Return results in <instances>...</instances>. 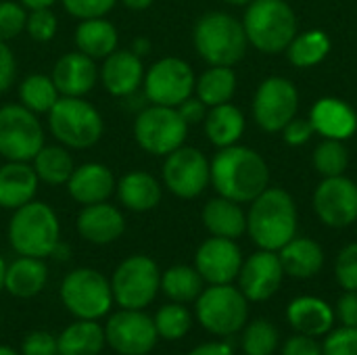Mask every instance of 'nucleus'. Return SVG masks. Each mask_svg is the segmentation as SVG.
<instances>
[{"instance_id": "4468645a", "label": "nucleus", "mask_w": 357, "mask_h": 355, "mask_svg": "<svg viewBox=\"0 0 357 355\" xmlns=\"http://www.w3.org/2000/svg\"><path fill=\"white\" fill-rule=\"evenodd\" d=\"M105 341L119 355H149L157 345L155 322L144 310H119L107 318Z\"/></svg>"}, {"instance_id": "39448f33", "label": "nucleus", "mask_w": 357, "mask_h": 355, "mask_svg": "<svg viewBox=\"0 0 357 355\" xmlns=\"http://www.w3.org/2000/svg\"><path fill=\"white\" fill-rule=\"evenodd\" d=\"M192 42L199 56L209 65L232 67L245 56L249 40L238 19L222 10H211L199 17Z\"/></svg>"}, {"instance_id": "c85d7f7f", "label": "nucleus", "mask_w": 357, "mask_h": 355, "mask_svg": "<svg viewBox=\"0 0 357 355\" xmlns=\"http://www.w3.org/2000/svg\"><path fill=\"white\" fill-rule=\"evenodd\" d=\"M284 276L307 280L320 274L324 266V251L322 247L312 239H291L280 251H278Z\"/></svg>"}, {"instance_id": "2f4dec72", "label": "nucleus", "mask_w": 357, "mask_h": 355, "mask_svg": "<svg viewBox=\"0 0 357 355\" xmlns=\"http://www.w3.org/2000/svg\"><path fill=\"white\" fill-rule=\"evenodd\" d=\"M203 123H205V134H207L209 142L215 144L218 149L236 144V140L245 132V117L230 103L209 107Z\"/></svg>"}, {"instance_id": "8fccbe9b", "label": "nucleus", "mask_w": 357, "mask_h": 355, "mask_svg": "<svg viewBox=\"0 0 357 355\" xmlns=\"http://www.w3.org/2000/svg\"><path fill=\"white\" fill-rule=\"evenodd\" d=\"M335 318L341 326H357V291H345L337 299Z\"/></svg>"}, {"instance_id": "3c124183", "label": "nucleus", "mask_w": 357, "mask_h": 355, "mask_svg": "<svg viewBox=\"0 0 357 355\" xmlns=\"http://www.w3.org/2000/svg\"><path fill=\"white\" fill-rule=\"evenodd\" d=\"M282 132H284V140H287V144H293V146H299V144H305L310 138H312V134H314V126H312V121L310 119H291L284 128H282Z\"/></svg>"}, {"instance_id": "79ce46f5", "label": "nucleus", "mask_w": 357, "mask_h": 355, "mask_svg": "<svg viewBox=\"0 0 357 355\" xmlns=\"http://www.w3.org/2000/svg\"><path fill=\"white\" fill-rule=\"evenodd\" d=\"M27 8L17 0H0V42L15 40L21 31H25Z\"/></svg>"}, {"instance_id": "393cba45", "label": "nucleus", "mask_w": 357, "mask_h": 355, "mask_svg": "<svg viewBox=\"0 0 357 355\" xmlns=\"http://www.w3.org/2000/svg\"><path fill=\"white\" fill-rule=\"evenodd\" d=\"M40 180L27 161H6L0 165V209L15 211L36 199Z\"/></svg>"}, {"instance_id": "ea45409f", "label": "nucleus", "mask_w": 357, "mask_h": 355, "mask_svg": "<svg viewBox=\"0 0 357 355\" xmlns=\"http://www.w3.org/2000/svg\"><path fill=\"white\" fill-rule=\"evenodd\" d=\"M347 161H349V155H347V149L343 146L341 140L326 138L314 153V165L324 178L343 176Z\"/></svg>"}, {"instance_id": "72a5a7b5", "label": "nucleus", "mask_w": 357, "mask_h": 355, "mask_svg": "<svg viewBox=\"0 0 357 355\" xmlns=\"http://www.w3.org/2000/svg\"><path fill=\"white\" fill-rule=\"evenodd\" d=\"M205 280L195 266H172L161 272V291L174 303H195L203 293Z\"/></svg>"}, {"instance_id": "6e6d98bb", "label": "nucleus", "mask_w": 357, "mask_h": 355, "mask_svg": "<svg viewBox=\"0 0 357 355\" xmlns=\"http://www.w3.org/2000/svg\"><path fill=\"white\" fill-rule=\"evenodd\" d=\"M121 2V6H126L128 10H146L153 6L155 0H117Z\"/></svg>"}, {"instance_id": "de8ad7c7", "label": "nucleus", "mask_w": 357, "mask_h": 355, "mask_svg": "<svg viewBox=\"0 0 357 355\" xmlns=\"http://www.w3.org/2000/svg\"><path fill=\"white\" fill-rule=\"evenodd\" d=\"M278 352H280V355H324L322 343H318V339L307 337V335H299V333L289 337L280 345Z\"/></svg>"}, {"instance_id": "a18cd8bd", "label": "nucleus", "mask_w": 357, "mask_h": 355, "mask_svg": "<svg viewBox=\"0 0 357 355\" xmlns=\"http://www.w3.org/2000/svg\"><path fill=\"white\" fill-rule=\"evenodd\" d=\"M63 8L67 15H71L73 19H98V17H107L117 0H61Z\"/></svg>"}, {"instance_id": "13d9d810", "label": "nucleus", "mask_w": 357, "mask_h": 355, "mask_svg": "<svg viewBox=\"0 0 357 355\" xmlns=\"http://www.w3.org/2000/svg\"><path fill=\"white\" fill-rule=\"evenodd\" d=\"M4 274H6V262L0 255V291H4Z\"/></svg>"}, {"instance_id": "58836bf2", "label": "nucleus", "mask_w": 357, "mask_h": 355, "mask_svg": "<svg viewBox=\"0 0 357 355\" xmlns=\"http://www.w3.org/2000/svg\"><path fill=\"white\" fill-rule=\"evenodd\" d=\"M153 322H155L159 339L180 341L192 328V314L188 312V308L184 303L169 301L157 310V314L153 316Z\"/></svg>"}, {"instance_id": "f03ea898", "label": "nucleus", "mask_w": 357, "mask_h": 355, "mask_svg": "<svg viewBox=\"0 0 357 355\" xmlns=\"http://www.w3.org/2000/svg\"><path fill=\"white\" fill-rule=\"evenodd\" d=\"M247 232L259 249L280 251L297 234V207L293 197L282 188H266L251 201Z\"/></svg>"}, {"instance_id": "09e8293b", "label": "nucleus", "mask_w": 357, "mask_h": 355, "mask_svg": "<svg viewBox=\"0 0 357 355\" xmlns=\"http://www.w3.org/2000/svg\"><path fill=\"white\" fill-rule=\"evenodd\" d=\"M17 80V59L6 42H0V94L8 92Z\"/></svg>"}, {"instance_id": "aec40b11", "label": "nucleus", "mask_w": 357, "mask_h": 355, "mask_svg": "<svg viewBox=\"0 0 357 355\" xmlns=\"http://www.w3.org/2000/svg\"><path fill=\"white\" fill-rule=\"evenodd\" d=\"M75 230L79 239L90 245H111L119 241L126 232V218L121 209L113 203L102 201L94 205H84L75 218Z\"/></svg>"}, {"instance_id": "2eb2a0df", "label": "nucleus", "mask_w": 357, "mask_h": 355, "mask_svg": "<svg viewBox=\"0 0 357 355\" xmlns=\"http://www.w3.org/2000/svg\"><path fill=\"white\" fill-rule=\"evenodd\" d=\"M299 94L293 82L284 77H268L255 92L253 115L259 128L266 132L282 130L297 113Z\"/></svg>"}, {"instance_id": "9b49d317", "label": "nucleus", "mask_w": 357, "mask_h": 355, "mask_svg": "<svg viewBox=\"0 0 357 355\" xmlns=\"http://www.w3.org/2000/svg\"><path fill=\"white\" fill-rule=\"evenodd\" d=\"M44 144V128L36 113L21 103L0 107V157L4 161L31 163Z\"/></svg>"}, {"instance_id": "5fc2aeb1", "label": "nucleus", "mask_w": 357, "mask_h": 355, "mask_svg": "<svg viewBox=\"0 0 357 355\" xmlns=\"http://www.w3.org/2000/svg\"><path fill=\"white\" fill-rule=\"evenodd\" d=\"M151 48H153L151 40H149V38H144V36H138V38L132 42V48H130V50H132V52H136L140 59H144V56L151 52Z\"/></svg>"}, {"instance_id": "37998d69", "label": "nucleus", "mask_w": 357, "mask_h": 355, "mask_svg": "<svg viewBox=\"0 0 357 355\" xmlns=\"http://www.w3.org/2000/svg\"><path fill=\"white\" fill-rule=\"evenodd\" d=\"M335 278L343 291H357V243L343 247L335 262Z\"/></svg>"}, {"instance_id": "6e6552de", "label": "nucleus", "mask_w": 357, "mask_h": 355, "mask_svg": "<svg viewBox=\"0 0 357 355\" xmlns=\"http://www.w3.org/2000/svg\"><path fill=\"white\" fill-rule=\"evenodd\" d=\"M59 297L75 320H100L115 303L111 280L94 268L71 270L59 287Z\"/></svg>"}, {"instance_id": "49530a36", "label": "nucleus", "mask_w": 357, "mask_h": 355, "mask_svg": "<svg viewBox=\"0 0 357 355\" xmlns=\"http://www.w3.org/2000/svg\"><path fill=\"white\" fill-rule=\"evenodd\" d=\"M21 355H59L56 337L46 331H31L21 341Z\"/></svg>"}, {"instance_id": "a19ab883", "label": "nucleus", "mask_w": 357, "mask_h": 355, "mask_svg": "<svg viewBox=\"0 0 357 355\" xmlns=\"http://www.w3.org/2000/svg\"><path fill=\"white\" fill-rule=\"evenodd\" d=\"M25 31L33 42L46 44L54 40L59 31V19L52 13V8H33L27 10V21H25Z\"/></svg>"}, {"instance_id": "f8f14e48", "label": "nucleus", "mask_w": 357, "mask_h": 355, "mask_svg": "<svg viewBox=\"0 0 357 355\" xmlns=\"http://www.w3.org/2000/svg\"><path fill=\"white\" fill-rule=\"evenodd\" d=\"M195 71L178 56H163L144 71L142 94L149 105L178 107L195 92Z\"/></svg>"}, {"instance_id": "4c0bfd02", "label": "nucleus", "mask_w": 357, "mask_h": 355, "mask_svg": "<svg viewBox=\"0 0 357 355\" xmlns=\"http://www.w3.org/2000/svg\"><path fill=\"white\" fill-rule=\"evenodd\" d=\"M241 347L245 355H274L280 349V335L276 324L266 318L247 322L243 328Z\"/></svg>"}, {"instance_id": "f257e3e1", "label": "nucleus", "mask_w": 357, "mask_h": 355, "mask_svg": "<svg viewBox=\"0 0 357 355\" xmlns=\"http://www.w3.org/2000/svg\"><path fill=\"white\" fill-rule=\"evenodd\" d=\"M209 167L211 184L218 195L234 203H251L268 188V165L253 149L236 144L224 146L213 157Z\"/></svg>"}, {"instance_id": "ddd939ff", "label": "nucleus", "mask_w": 357, "mask_h": 355, "mask_svg": "<svg viewBox=\"0 0 357 355\" xmlns=\"http://www.w3.org/2000/svg\"><path fill=\"white\" fill-rule=\"evenodd\" d=\"M161 184L178 199H197L211 182L207 157L195 146H180L169 153L161 167Z\"/></svg>"}, {"instance_id": "7c9ffc66", "label": "nucleus", "mask_w": 357, "mask_h": 355, "mask_svg": "<svg viewBox=\"0 0 357 355\" xmlns=\"http://www.w3.org/2000/svg\"><path fill=\"white\" fill-rule=\"evenodd\" d=\"M105 345V328L98 320H75L56 337L59 355H100Z\"/></svg>"}, {"instance_id": "5701e85b", "label": "nucleus", "mask_w": 357, "mask_h": 355, "mask_svg": "<svg viewBox=\"0 0 357 355\" xmlns=\"http://www.w3.org/2000/svg\"><path fill=\"white\" fill-rule=\"evenodd\" d=\"M287 322L295 333L318 339L326 337L335 328L337 318L335 308L328 305L324 299L314 295H301L287 305Z\"/></svg>"}, {"instance_id": "0eeeda50", "label": "nucleus", "mask_w": 357, "mask_h": 355, "mask_svg": "<svg viewBox=\"0 0 357 355\" xmlns=\"http://www.w3.org/2000/svg\"><path fill=\"white\" fill-rule=\"evenodd\" d=\"M247 40L261 52L287 50L297 36V19L284 0H253L243 19Z\"/></svg>"}, {"instance_id": "9d476101", "label": "nucleus", "mask_w": 357, "mask_h": 355, "mask_svg": "<svg viewBox=\"0 0 357 355\" xmlns=\"http://www.w3.org/2000/svg\"><path fill=\"white\" fill-rule=\"evenodd\" d=\"M132 134L136 144L144 153L153 157H167L184 144L188 123L182 119L176 107L146 105L138 111L132 126Z\"/></svg>"}, {"instance_id": "e433bc0d", "label": "nucleus", "mask_w": 357, "mask_h": 355, "mask_svg": "<svg viewBox=\"0 0 357 355\" xmlns=\"http://www.w3.org/2000/svg\"><path fill=\"white\" fill-rule=\"evenodd\" d=\"M328 50H331V40L320 29L299 33L287 46L289 61L295 67H312V65H318L320 61L326 59Z\"/></svg>"}, {"instance_id": "4d7b16f0", "label": "nucleus", "mask_w": 357, "mask_h": 355, "mask_svg": "<svg viewBox=\"0 0 357 355\" xmlns=\"http://www.w3.org/2000/svg\"><path fill=\"white\" fill-rule=\"evenodd\" d=\"M17 2H21L27 10H33V8H52L61 0H17Z\"/></svg>"}, {"instance_id": "423d86ee", "label": "nucleus", "mask_w": 357, "mask_h": 355, "mask_svg": "<svg viewBox=\"0 0 357 355\" xmlns=\"http://www.w3.org/2000/svg\"><path fill=\"white\" fill-rule=\"evenodd\" d=\"M197 322L215 337H232L249 322V299L234 285H209L195 301Z\"/></svg>"}, {"instance_id": "bf43d9fd", "label": "nucleus", "mask_w": 357, "mask_h": 355, "mask_svg": "<svg viewBox=\"0 0 357 355\" xmlns=\"http://www.w3.org/2000/svg\"><path fill=\"white\" fill-rule=\"evenodd\" d=\"M0 355H21L19 352H15L13 347H8V345H0Z\"/></svg>"}, {"instance_id": "a211bd4d", "label": "nucleus", "mask_w": 357, "mask_h": 355, "mask_svg": "<svg viewBox=\"0 0 357 355\" xmlns=\"http://www.w3.org/2000/svg\"><path fill=\"white\" fill-rule=\"evenodd\" d=\"M241 266L243 253L232 239L211 236L195 253V268L207 285H232Z\"/></svg>"}, {"instance_id": "864d4df0", "label": "nucleus", "mask_w": 357, "mask_h": 355, "mask_svg": "<svg viewBox=\"0 0 357 355\" xmlns=\"http://www.w3.org/2000/svg\"><path fill=\"white\" fill-rule=\"evenodd\" d=\"M188 355H236V352L228 341H209L197 345L195 349L188 352Z\"/></svg>"}, {"instance_id": "412c9836", "label": "nucleus", "mask_w": 357, "mask_h": 355, "mask_svg": "<svg viewBox=\"0 0 357 355\" xmlns=\"http://www.w3.org/2000/svg\"><path fill=\"white\" fill-rule=\"evenodd\" d=\"M98 61L73 50L56 59L50 77L61 96H86L98 84Z\"/></svg>"}, {"instance_id": "bb28decb", "label": "nucleus", "mask_w": 357, "mask_h": 355, "mask_svg": "<svg viewBox=\"0 0 357 355\" xmlns=\"http://www.w3.org/2000/svg\"><path fill=\"white\" fill-rule=\"evenodd\" d=\"M48 282V266L44 259L19 255L6 264L4 291L15 299H33L44 291Z\"/></svg>"}, {"instance_id": "dca6fc26", "label": "nucleus", "mask_w": 357, "mask_h": 355, "mask_svg": "<svg viewBox=\"0 0 357 355\" xmlns=\"http://www.w3.org/2000/svg\"><path fill=\"white\" fill-rule=\"evenodd\" d=\"M236 280L241 293L249 299V303H264L272 299L284 280V270L278 251L259 249L257 253L243 259Z\"/></svg>"}, {"instance_id": "b1692460", "label": "nucleus", "mask_w": 357, "mask_h": 355, "mask_svg": "<svg viewBox=\"0 0 357 355\" xmlns=\"http://www.w3.org/2000/svg\"><path fill=\"white\" fill-rule=\"evenodd\" d=\"M115 195L121 207L134 213L153 211L163 199V184L144 169H132L117 180Z\"/></svg>"}, {"instance_id": "052dcab7", "label": "nucleus", "mask_w": 357, "mask_h": 355, "mask_svg": "<svg viewBox=\"0 0 357 355\" xmlns=\"http://www.w3.org/2000/svg\"><path fill=\"white\" fill-rule=\"evenodd\" d=\"M224 2L234 4V6H243V4H249V2H253V0H224Z\"/></svg>"}, {"instance_id": "20e7f679", "label": "nucleus", "mask_w": 357, "mask_h": 355, "mask_svg": "<svg viewBox=\"0 0 357 355\" xmlns=\"http://www.w3.org/2000/svg\"><path fill=\"white\" fill-rule=\"evenodd\" d=\"M46 117L52 138L69 151L92 149L105 134V119L86 96H61Z\"/></svg>"}, {"instance_id": "f704fd0d", "label": "nucleus", "mask_w": 357, "mask_h": 355, "mask_svg": "<svg viewBox=\"0 0 357 355\" xmlns=\"http://www.w3.org/2000/svg\"><path fill=\"white\" fill-rule=\"evenodd\" d=\"M234 90H236V75L230 67L224 65H211L195 82V92L207 107L230 103Z\"/></svg>"}, {"instance_id": "7ed1b4c3", "label": "nucleus", "mask_w": 357, "mask_h": 355, "mask_svg": "<svg viewBox=\"0 0 357 355\" xmlns=\"http://www.w3.org/2000/svg\"><path fill=\"white\" fill-rule=\"evenodd\" d=\"M6 236L17 255L48 259L61 243V222L48 203L33 199L13 211Z\"/></svg>"}, {"instance_id": "473e14b6", "label": "nucleus", "mask_w": 357, "mask_h": 355, "mask_svg": "<svg viewBox=\"0 0 357 355\" xmlns=\"http://www.w3.org/2000/svg\"><path fill=\"white\" fill-rule=\"evenodd\" d=\"M31 167L40 184L65 186L75 169V163L69 149L56 142V144H44L38 151V155L31 159Z\"/></svg>"}, {"instance_id": "603ef678", "label": "nucleus", "mask_w": 357, "mask_h": 355, "mask_svg": "<svg viewBox=\"0 0 357 355\" xmlns=\"http://www.w3.org/2000/svg\"><path fill=\"white\" fill-rule=\"evenodd\" d=\"M178 113L182 115V119L188 123V126H197V123H201V121H205V117H207V105L197 96V98H192V96H188L184 103H180L178 107Z\"/></svg>"}, {"instance_id": "c03bdc74", "label": "nucleus", "mask_w": 357, "mask_h": 355, "mask_svg": "<svg viewBox=\"0 0 357 355\" xmlns=\"http://www.w3.org/2000/svg\"><path fill=\"white\" fill-rule=\"evenodd\" d=\"M324 355H357V326L333 328L322 341Z\"/></svg>"}, {"instance_id": "4be33fe9", "label": "nucleus", "mask_w": 357, "mask_h": 355, "mask_svg": "<svg viewBox=\"0 0 357 355\" xmlns=\"http://www.w3.org/2000/svg\"><path fill=\"white\" fill-rule=\"evenodd\" d=\"M117 180L111 167L98 161H88L75 165L71 178L67 180V192L77 205H94L109 201L115 192Z\"/></svg>"}, {"instance_id": "6ab92c4d", "label": "nucleus", "mask_w": 357, "mask_h": 355, "mask_svg": "<svg viewBox=\"0 0 357 355\" xmlns=\"http://www.w3.org/2000/svg\"><path fill=\"white\" fill-rule=\"evenodd\" d=\"M144 71V61L136 52H132L130 48H117L107 59H102V65L98 69V82L102 84L107 94L115 98H128L142 88Z\"/></svg>"}, {"instance_id": "c9c22d12", "label": "nucleus", "mask_w": 357, "mask_h": 355, "mask_svg": "<svg viewBox=\"0 0 357 355\" xmlns=\"http://www.w3.org/2000/svg\"><path fill=\"white\" fill-rule=\"evenodd\" d=\"M59 98L61 94L46 73H31L19 84V103L36 115H46Z\"/></svg>"}, {"instance_id": "cd10ccee", "label": "nucleus", "mask_w": 357, "mask_h": 355, "mask_svg": "<svg viewBox=\"0 0 357 355\" xmlns=\"http://www.w3.org/2000/svg\"><path fill=\"white\" fill-rule=\"evenodd\" d=\"M73 42H75V50L88 54L94 61H102L107 59L111 52L117 50L119 44V31L117 27L105 19H84L77 23L75 33H73Z\"/></svg>"}, {"instance_id": "c756f323", "label": "nucleus", "mask_w": 357, "mask_h": 355, "mask_svg": "<svg viewBox=\"0 0 357 355\" xmlns=\"http://www.w3.org/2000/svg\"><path fill=\"white\" fill-rule=\"evenodd\" d=\"M201 218H203V226L211 236L236 241L247 232V213L243 211L241 203H234L224 197L211 199L203 207Z\"/></svg>"}, {"instance_id": "1a4fd4ad", "label": "nucleus", "mask_w": 357, "mask_h": 355, "mask_svg": "<svg viewBox=\"0 0 357 355\" xmlns=\"http://www.w3.org/2000/svg\"><path fill=\"white\" fill-rule=\"evenodd\" d=\"M113 301L121 310H146L161 291V270L149 255H130L113 272Z\"/></svg>"}, {"instance_id": "f3484780", "label": "nucleus", "mask_w": 357, "mask_h": 355, "mask_svg": "<svg viewBox=\"0 0 357 355\" xmlns=\"http://www.w3.org/2000/svg\"><path fill=\"white\" fill-rule=\"evenodd\" d=\"M314 209L331 228H345L357 220V186L345 176L324 178L316 188Z\"/></svg>"}, {"instance_id": "a878e982", "label": "nucleus", "mask_w": 357, "mask_h": 355, "mask_svg": "<svg viewBox=\"0 0 357 355\" xmlns=\"http://www.w3.org/2000/svg\"><path fill=\"white\" fill-rule=\"evenodd\" d=\"M314 132L331 140H347L356 134L357 113L341 98H320L310 115Z\"/></svg>"}]
</instances>
